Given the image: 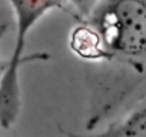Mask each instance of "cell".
<instances>
[{"label": "cell", "mask_w": 146, "mask_h": 137, "mask_svg": "<svg viewBox=\"0 0 146 137\" xmlns=\"http://www.w3.org/2000/svg\"><path fill=\"white\" fill-rule=\"evenodd\" d=\"M86 27L76 29L72 47L86 59L146 56V0H99Z\"/></svg>", "instance_id": "1"}, {"label": "cell", "mask_w": 146, "mask_h": 137, "mask_svg": "<svg viewBox=\"0 0 146 137\" xmlns=\"http://www.w3.org/2000/svg\"><path fill=\"white\" fill-rule=\"evenodd\" d=\"M16 17V43L12 57L0 76V127L10 128L19 119L22 97L19 70L30 57H23L27 34L49 10L60 7L63 0H9Z\"/></svg>", "instance_id": "2"}, {"label": "cell", "mask_w": 146, "mask_h": 137, "mask_svg": "<svg viewBox=\"0 0 146 137\" xmlns=\"http://www.w3.org/2000/svg\"><path fill=\"white\" fill-rule=\"evenodd\" d=\"M102 137H146V104L132 110L125 119L113 123L105 131L99 133Z\"/></svg>", "instance_id": "3"}, {"label": "cell", "mask_w": 146, "mask_h": 137, "mask_svg": "<svg viewBox=\"0 0 146 137\" xmlns=\"http://www.w3.org/2000/svg\"><path fill=\"white\" fill-rule=\"evenodd\" d=\"M72 2H73V5L79 6L80 9L89 10V13H90V10L95 7V5L99 2V0H72Z\"/></svg>", "instance_id": "4"}]
</instances>
